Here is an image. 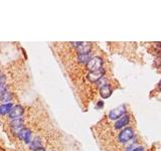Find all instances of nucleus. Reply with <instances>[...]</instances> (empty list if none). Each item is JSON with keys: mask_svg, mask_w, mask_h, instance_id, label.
Instances as JSON below:
<instances>
[{"mask_svg": "<svg viewBox=\"0 0 161 151\" xmlns=\"http://www.w3.org/2000/svg\"><path fill=\"white\" fill-rule=\"evenodd\" d=\"M103 66V60L100 57H94L89 61V62L87 64V69H88L90 72H95V71H98L102 69Z\"/></svg>", "mask_w": 161, "mask_h": 151, "instance_id": "obj_1", "label": "nucleus"}, {"mask_svg": "<svg viewBox=\"0 0 161 151\" xmlns=\"http://www.w3.org/2000/svg\"><path fill=\"white\" fill-rule=\"evenodd\" d=\"M77 48L79 54H89L92 49V43H73Z\"/></svg>", "mask_w": 161, "mask_h": 151, "instance_id": "obj_2", "label": "nucleus"}, {"mask_svg": "<svg viewBox=\"0 0 161 151\" xmlns=\"http://www.w3.org/2000/svg\"><path fill=\"white\" fill-rule=\"evenodd\" d=\"M133 137H134L133 130L131 128H125L119 134V141L122 142V143H126V142L130 141Z\"/></svg>", "mask_w": 161, "mask_h": 151, "instance_id": "obj_3", "label": "nucleus"}, {"mask_svg": "<svg viewBox=\"0 0 161 151\" xmlns=\"http://www.w3.org/2000/svg\"><path fill=\"white\" fill-rule=\"evenodd\" d=\"M104 74H105V71L102 68L98 71H95V72H90L88 75H87V79H88L91 83H96L98 81H100V80L103 78Z\"/></svg>", "mask_w": 161, "mask_h": 151, "instance_id": "obj_4", "label": "nucleus"}, {"mask_svg": "<svg viewBox=\"0 0 161 151\" xmlns=\"http://www.w3.org/2000/svg\"><path fill=\"white\" fill-rule=\"evenodd\" d=\"M126 113V107L124 106V105H122V106L118 107L116 109H113L112 111H110L109 113V117L110 119L112 120H116L118 118H120L121 116H124Z\"/></svg>", "mask_w": 161, "mask_h": 151, "instance_id": "obj_5", "label": "nucleus"}, {"mask_svg": "<svg viewBox=\"0 0 161 151\" xmlns=\"http://www.w3.org/2000/svg\"><path fill=\"white\" fill-rule=\"evenodd\" d=\"M23 112H24V110L21 105H16V106H13V108H12L11 111L9 112V117L13 120L19 119V118H21Z\"/></svg>", "mask_w": 161, "mask_h": 151, "instance_id": "obj_6", "label": "nucleus"}, {"mask_svg": "<svg viewBox=\"0 0 161 151\" xmlns=\"http://www.w3.org/2000/svg\"><path fill=\"white\" fill-rule=\"evenodd\" d=\"M18 137H19V139H22V140L25 141V143H29V142H30V137H31L30 130L27 129V128H23L21 131L19 132Z\"/></svg>", "mask_w": 161, "mask_h": 151, "instance_id": "obj_7", "label": "nucleus"}, {"mask_svg": "<svg viewBox=\"0 0 161 151\" xmlns=\"http://www.w3.org/2000/svg\"><path fill=\"white\" fill-rule=\"evenodd\" d=\"M100 95H101V97L103 99H108L110 96L112 95V89H111V87L108 85V84H106V85L101 87Z\"/></svg>", "mask_w": 161, "mask_h": 151, "instance_id": "obj_8", "label": "nucleus"}, {"mask_svg": "<svg viewBox=\"0 0 161 151\" xmlns=\"http://www.w3.org/2000/svg\"><path fill=\"white\" fill-rule=\"evenodd\" d=\"M130 121V117L128 115H124L121 117L120 120H118L116 124H115V128L116 129H121L123 127H125L126 125H128V123H129Z\"/></svg>", "mask_w": 161, "mask_h": 151, "instance_id": "obj_9", "label": "nucleus"}, {"mask_svg": "<svg viewBox=\"0 0 161 151\" xmlns=\"http://www.w3.org/2000/svg\"><path fill=\"white\" fill-rule=\"evenodd\" d=\"M12 108H13V105H12L11 103L1 105V106H0V114H1V115L7 114V113H9L11 111Z\"/></svg>", "mask_w": 161, "mask_h": 151, "instance_id": "obj_10", "label": "nucleus"}, {"mask_svg": "<svg viewBox=\"0 0 161 151\" xmlns=\"http://www.w3.org/2000/svg\"><path fill=\"white\" fill-rule=\"evenodd\" d=\"M90 60H91V57L89 54H79V57H78V62H79L80 64L87 65Z\"/></svg>", "mask_w": 161, "mask_h": 151, "instance_id": "obj_11", "label": "nucleus"}, {"mask_svg": "<svg viewBox=\"0 0 161 151\" xmlns=\"http://www.w3.org/2000/svg\"><path fill=\"white\" fill-rule=\"evenodd\" d=\"M22 123H23V121L19 118V119H14V120L10 123V125H11L12 128H17V127H21Z\"/></svg>", "mask_w": 161, "mask_h": 151, "instance_id": "obj_12", "label": "nucleus"}, {"mask_svg": "<svg viewBox=\"0 0 161 151\" xmlns=\"http://www.w3.org/2000/svg\"><path fill=\"white\" fill-rule=\"evenodd\" d=\"M0 98H1V101H3V102H7V101H10L11 94L8 93V92H6L5 94H3L2 96H0Z\"/></svg>", "mask_w": 161, "mask_h": 151, "instance_id": "obj_13", "label": "nucleus"}, {"mask_svg": "<svg viewBox=\"0 0 161 151\" xmlns=\"http://www.w3.org/2000/svg\"><path fill=\"white\" fill-rule=\"evenodd\" d=\"M30 147H31L32 149H34V150L36 149V148H38V147H40V141L38 140V139H35V140L31 143Z\"/></svg>", "mask_w": 161, "mask_h": 151, "instance_id": "obj_14", "label": "nucleus"}, {"mask_svg": "<svg viewBox=\"0 0 161 151\" xmlns=\"http://www.w3.org/2000/svg\"><path fill=\"white\" fill-rule=\"evenodd\" d=\"M6 89L7 88L4 84H1V85H0V96H2L3 94L6 93Z\"/></svg>", "mask_w": 161, "mask_h": 151, "instance_id": "obj_15", "label": "nucleus"}, {"mask_svg": "<svg viewBox=\"0 0 161 151\" xmlns=\"http://www.w3.org/2000/svg\"><path fill=\"white\" fill-rule=\"evenodd\" d=\"M154 64H155V66L157 69H161V57L156 58L155 62H154Z\"/></svg>", "mask_w": 161, "mask_h": 151, "instance_id": "obj_16", "label": "nucleus"}, {"mask_svg": "<svg viewBox=\"0 0 161 151\" xmlns=\"http://www.w3.org/2000/svg\"><path fill=\"white\" fill-rule=\"evenodd\" d=\"M4 83H5V76L0 75V85H1V84H4Z\"/></svg>", "mask_w": 161, "mask_h": 151, "instance_id": "obj_17", "label": "nucleus"}, {"mask_svg": "<svg viewBox=\"0 0 161 151\" xmlns=\"http://www.w3.org/2000/svg\"><path fill=\"white\" fill-rule=\"evenodd\" d=\"M133 151H144V149H143V147L140 146V147H136Z\"/></svg>", "mask_w": 161, "mask_h": 151, "instance_id": "obj_18", "label": "nucleus"}, {"mask_svg": "<svg viewBox=\"0 0 161 151\" xmlns=\"http://www.w3.org/2000/svg\"><path fill=\"white\" fill-rule=\"evenodd\" d=\"M34 151H45V149H44L43 147H38V148L34 149Z\"/></svg>", "mask_w": 161, "mask_h": 151, "instance_id": "obj_19", "label": "nucleus"}, {"mask_svg": "<svg viewBox=\"0 0 161 151\" xmlns=\"http://www.w3.org/2000/svg\"><path fill=\"white\" fill-rule=\"evenodd\" d=\"M98 106L99 107H103V102H99L98 103Z\"/></svg>", "mask_w": 161, "mask_h": 151, "instance_id": "obj_20", "label": "nucleus"}, {"mask_svg": "<svg viewBox=\"0 0 161 151\" xmlns=\"http://www.w3.org/2000/svg\"><path fill=\"white\" fill-rule=\"evenodd\" d=\"M131 148H132V147L130 146V147H128V148H127V150H126V151H131Z\"/></svg>", "mask_w": 161, "mask_h": 151, "instance_id": "obj_21", "label": "nucleus"}, {"mask_svg": "<svg viewBox=\"0 0 161 151\" xmlns=\"http://www.w3.org/2000/svg\"><path fill=\"white\" fill-rule=\"evenodd\" d=\"M159 89H160V91H161V81L159 82Z\"/></svg>", "mask_w": 161, "mask_h": 151, "instance_id": "obj_22", "label": "nucleus"}]
</instances>
